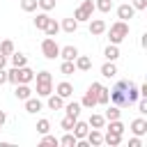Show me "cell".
Instances as JSON below:
<instances>
[{"mask_svg": "<svg viewBox=\"0 0 147 147\" xmlns=\"http://www.w3.org/2000/svg\"><path fill=\"white\" fill-rule=\"evenodd\" d=\"M108 99L119 106V108H126V106H133L138 99H140V92L136 87V83L131 80H117L113 90H108Z\"/></svg>", "mask_w": 147, "mask_h": 147, "instance_id": "6da1fadb", "label": "cell"}, {"mask_svg": "<svg viewBox=\"0 0 147 147\" xmlns=\"http://www.w3.org/2000/svg\"><path fill=\"white\" fill-rule=\"evenodd\" d=\"M106 30H108V28H106ZM126 37H129V23H126V21H117V23L110 25V30H108L110 44H117V46H119Z\"/></svg>", "mask_w": 147, "mask_h": 147, "instance_id": "7a4b0ae2", "label": "cell"}, {"mask_svg": "<svg viewBox=\"0 0 147 147\" xmlns=\"http://www.w3.org/2000/svg\"><path fill=\"white\" fill-rule=\"evenodd\" d=\"M41 53H44V57H48V60L60 57V46H57V41H55L53 37H46V39L41 41Z\"/></svg>", "mask_w": 147, "mask_h": 147, "instance_id": "3957f363", "label": "cell"}, {"mask_svg": "<svg viewBox=\"0 0 147 147\" xmlns=\"http://www.w3.org/2000/svg\"><path fill=\"white\" fill-rule=\"evenodd\" d=\"M92 11H94V2H92V0H85V2L74 11V18H76L78 23H80V21H90V18H92Z\"/></svg>", "mask_w": 147, "mask_h": 147, "instance_id": "277c9868", "label": "cell"}, {"mask_svg": "<svg viewBox=\"0 0 147 147\" xmlns=\"http://www.w3.org/2000/svg\"><path fill=\"white\" fill-rule=\"evenodd\" d=\"M90 90L94 92V96H96V103H101V106H106L110 99H108V87H103L101 83H92L90 85Z\"/></svg>", "mask_w": 147, "mask_h": 147, "instance_id": "5b68a950", "label": "cell"}, {"mask_svg": "<svg viewBox=\"0 0 147 147\" xmlns=\"http://www.w3.org/2000/svg\"><path fill=\"white\" fill-rule=\"evenodd\" d=\"M85 140H87L90 147H99V145H103V133H101V129H90L87 136H85Z\"/></svg>", "mask_w": 147, "mask_h": 147, "instance_id": "8992f818", "label": "cell"}, {"mask_svg": "<svg viewBox=\"0 0 147 147\" xmlns=\"http://www.w3.org/2000/svg\"><path fill=\"white\" fill-rule=\"evenodd\" d=\"M133 14H136V9H133L131 2H124V5L117 7V16H119V21H129V18H133Z\"/></svg>", "mask_w": 147, "mask_h": 147, "instance_id": "52a82bcc", "label": "cell"}, {"mask_svg": "<svg viewBox=\"0 0 147 147\" xmlns=\"http://www.w3.org/2000/svg\"><path fill=\"white\" fill-rule=\"evenodd\" d=\"M106 21H101V18H90V32L94 34V37H99V34H103L106 32Z\"/></svg>", "mask_w": 147, "mask_h": 147, "instance_id": "ba28073f", "label": "cell"}, {"mask_svg": "<svg viewBox=\"0 0 147 147\" xmlns=\"http://www.w3.org/2000/svg\"><path fill=\"white\" fill-rule=\"evenodd\" d=\"M131 131H133L136 136H145V133H147V119H145V117H136V119L131 122Z\"/></svg>", "mask_w": 147, "mask_h": 147, "instance_id": "9c48e42d", "label": "cell"}, {"mask_svg": "<svg viewBox=\"0 0 147 147\" xmlns=\"http://www.w3.org/2000/svg\"><path fill=\"white\" fill-rule=\"evenodd\" d=\"M71 131H74V136H76L78 140H83V138L87 136V131H90V124H87V122H80V119H76Z\"/></svg>", "mask_w": 147, "mask_h": 147, "instance_id": "30bf717a", "label": "cell"}, {"mask_svg": "<svg viewBox=\"0 0 147 147\" xmlns=\"http://www.w3.org/2000/svg\"><path fill=\"white\" fill-rule=\"evenodd\" d=\"M14 94H16V99L25 101L28 96H32V90H30V85H28V83H16V90H14Z\"/></svg>", "mask_w": 147, "mask_h": 147, "instance_id": "8fae6325", "label": "cell"}, {"mask_svg": "<svg viewBox=\"0 0 147 147\" xmlns=\"http://www.w3.org/2000/svg\"><path fill=\"white\" fill-rule=\"evenodd\" d=\"M74 64H76L78 71H90V69H92V60H90L87 55H76Z\"/></svg>", "mask_w": 147, "mask_h": 147, "instance_id": "7c38bea8", "label": "cell"}, {"mask_svg": "<svg viewBox=\"0 0 147 147\" xmlns=\"http://www.w3.org/2000/svg\"><path fill=\"white\" fill-rule=\"evenodd\" d=\"M34 80V71L25 64V67H18V83H32Z\"/></svg>", "mask_w": 147, "mask_h": 147, "instance_id": "4fadbf2b", "label": "cell"}, {"mask_svg": "<svg viewBox=\"0 0 147 147\" xmlns=\"http://www.w3.org/2000/svg\"><path fill=\"white\" fill-rule=\"evenodd\" d=\"M55 92H57L62 99H69V96L74 94V85H71V83H67V80H62V83H57Z\"/></svg>", "mask_w": 147, "mask_h": 147, "instance_id": "5bb4252c", "label": "cell"}, {"mask_svg": "<svg viewBox=\"0 0 147 147\" xmlns=\"http://www.w3.org/2000/svg\"><path fill=\"white\" fill-rule=\"evenodd\" d=\"M94 106H99V103H96V96H94V92H92V90L87 87V92H85V96L80 99V108H90V110H92Z\"/></svg>", "mask_w": 147, "mask_h": 147, "instance_id": "9a60e30c", "label": "cell"}, {"mask_svg": "<svg viewBox=\"0 0 147 147\" xmlns=\"http://www.w3.org/2000/svg\"><path fill=\"white\" fill-rule=\"evenodd\" d=\"M46 99H48V108H51V110H60V108H64V99H62L60 94H53V92H51Z\"/></svg>", "mask_w": 147, "mask_h": 147, "instance_id": "2e32d148", "label": "cell"}, {"mask_svg": "<svg viewBox=\"0 0 147 147\" xmlns=\"http://www.w3.org/2000/svg\"><path fill=\"white\" fill-rule=\"evenodd\" d=\"M103 57H106L108 62H115V60L119 57V48H117V44H108L106 51H103Z\"/></svg>", "mask_w": 147, "mask_h": 147, "instance_id": "e0dca14e", "label": "cell"}, {"mask_svg": "<svg viewBox=\"0 0 147 147\" xmlns=\"http://www.w3.org/2000/svg\"><path fill=\"white\" fill-rule=\"evenodd\" d=\"M41 106H44V103H41L37 96H28V99H25V110H28V113H39Z\"/></svg>", "mask_w": 147, "mask_h": 147, "instance_id": "ac0fdd59", "label": "cell"}, {"mask_svg": "<svg viewBox=\"0 0 147 147\" xmlns=\"http://www.w3.org/2000/svg\"><path fill=\"white\" fill-rule=\"evenodd\" d=\"M76 55H78V48L76 46H62L60 48V57L62 60H76Z\"/></svg>", "mask_w": 147, "mask_h": 147, "instance_id": "d6986e66", "label": "cell"}, {"mask_svg": "<svg viewBox=\"0 0 147 147\" xmlns=\"http://www.w3.org/2000/svg\"><path fill=\"white\" fill-rule=\"evenodd\" d=\"M101 76H103V78H115V76H117L115 62H108V60H106V64L101 67Z\"/></svg>", "mask_w": 147, "mask_h": 147, "instance_id": "ffe728a7", "label": "cell"}, {"mask_svg": "<svg viewBox=\"0 0 147 147\" xmlns=\"http://www.w3.org/2000/svg\"><path fill=\"white\" fill-rule=\"evenodd\" d=\"M44 32H46V37H55V34L60 32V23H57L55 18H48V23H46Z\"/></svg>", "mask_w": 147, "mask_h": 147, "instance_id": "44dd1931", "label": "cell"}, {"mask_svg": "<svg viewBox=\"0 0 147 147\" xmlns=\"http://www.w3.org/2000/svg\"><path fill=\"white\" fill-rule=\"evenodd\" d=\"M106 106H108V103H106ZM103 117H106V122H110V119H119V117H122L119 106H115V103H113V106H108V110H106V115H103Z\"/></svg>", "mask_w": 147, "mask_h": 147, "instance_id": "7402d4cb", "label": "cell"}, {"mask_svg": "<svg viewBox=\"0 0 147 147\" xmlns=\"http://www.w3.org/2000/svg\"><path fill=\"white\" fill-rule=\"evenodd\" d=\"M87 124H90V129H103L106 126V117L103 115H90Z\"/></svg>", "mask_w": 147, "mask_h": 147, "instance_id": "603a6c76", "label": "cell"}, {"mask_svg": "<svg viewBox=\"0 0 147 147\" xmlns=\"http://www.w3.org/2000/svg\"><path fill=\"white\" fill-rule=\"evenodd\" d=\"M60 28H62L64 32H69V34H71V32H76V30H78V21H76L74 16H71V18H64Z\"/></svg>", "mask_w": 147, "mask_h": 147, "instance_id": "cb8c5ba5", "label": "cell"}, {"mask_svg": "<svg viewBox=\"0 0 147 147\" xmlns=\"http://www.w3.org/2000/svg\"><path fill=\"white\" fill-rule=\"evenodd\" d=\"M64 110H67V115H69V117L78 119V115H80V103H78V101H71V103H67V106H64Z\"/></svg>", "mask_w": 147, "mask_h": 147, "instance_id": "d4e9b609", "label": "cell"}, {"mask_svg": "<svg viewBox=\"0 0 147 147\" xmlns=\"http://www.w3.org/2000/svg\"><path fill=\"white\" fill-rule=\"evenodd\" d=\"M103 142H106V145H110V147H117V145L122 142V136H119V133H113V131H108V133L103 136Z\"/></svg>", "mask_w": 147, "mask_h": 147, "instance_id": "484cf974", "label": "cell"}, {"mask_svg": "<svg viewBox=\"0 0 147 147\" xmlns=\"http://www.w3.org/2000/svg\"><path fill=\"white\" fill-rule=\"evenodd\" d=\"M76 142H78V138H76L71 131H67V133L60 138V145H62V147H76Z\"/></svg>", "mask_w": 147, "mask_h": 147, "instance_id": "4316f807", "label": "cell"}, {"mask_svg": "<svg viewBox=\"0 0 147 147\" xmlns=\"http://www.w3.org/2000/svg\"><path fill=\"white\" fill-rule=\"evenodd\" d=\"M48 18H51V16H48V11L37 14V16H34V28H37V30H44V28H46V23H48Z\"/></svg>", "mask_w": 147, "mask_h": 147, "instance_id": "83f0119b", "label": "cell"}, {"mask_svg": "<svg viewBox=\"0 0 147 147\" xmlns=\"http://www.w3.org/2000/svg\"><path fill=\"white\" fill-rule=\"evenodd\" d=\"M76 71V64H74V60H62V64H60V74H64V76H71Z\"/></svg>", "mask_w": 147, "mask_h": 147, "instance_id": "f1b7e54d", "label": "cell"}, {"mask_svg": "<svg viewBox=\"0 0 147 147\" xmlns=\"http://www.w3.org/2000/svg\"><path fill=\"white\" fill-rule=\"evenodd\" d=\"M9 57H11V64H14V67H25V64H28V57H25L23 53H16V51H14Z\"/></svg>", "mask_w": 147, "mask_h": 147, "instance_id": "f546056e", "label": "cell"}, {"mask_svg": "<svg viewBox=\"0 0 147 147\" xmlns=\"http://www.w3.org/2000/svg\"><path fill=\"white\" fill-rule=\"evenodd\" d=\"M53 92V83H37V96H48Z\"/></svg>", "mask_w": 147, "mask_h": 147, "instance_id": "4dcf8cb0", "label": "cell"}, {"mask_svg": "<svg viewBox=\"0 0 147 147\" xmlns=\"http://www.w3.org/2000/svg\"><path fill=\"white\" fill-rule=\"evenodd\" d=\"M94 9H99V11L108 14V11L113 9V0H96V2H94Z\"/></svg>", "mask_w": 147, "mask_h": 147, "instance_id": "1f68e13d", "label": "cell"}, {"mask_svg": "<svg viewBox=\"0 0 147 147\" xmlns=\"http://www.w3.org/2000/svg\"><path fill=\"white\" fill-rule=\"evenodd\" d=\"M108 131H113V133H124V124L119 122V119H110V124H108Z\"/></svg>", "mask_w": 147, "mask_h": 147, "instance_id": "d6a6232c", "label": "cell"}, {"mask_svg": "<svg viewBox=\"0 0 147 147\" xmlns=\"http://www.w3.org/2000/svg\"><path fill=\"white\" fill-rule=\"evenodd\" d=\"M0 53H2V55H11V53H14V41L5 39V41L0 44Z\"/></svg>", "mask_w": 147, "mask_h": 147, "instance_id": "836d02e7", "label": "cell"}, {"mask_svg": "<svg viewBox=\"0 0 147 147\" xmlns=\"http://www.w3.org/2000/svg\"><path fill=\"white\" fill-rule=\"evenodd\" d=\"M34 78H37V83H53L51 71H39V74H34Z\"/></svg>", "mask_w": 147, "mask_h": 147, "instance_id": "e575fe53", "label": "cell"}, {"mask_svg": "<svg viewBox=\"0 0 147 147\" xmlns=\"http://www.w3.org/2000/svg\"><path fill=\"white\" fill-rule=\"evenodd\" d=\"M48 131H51V122H48V119H39V122H37V133L44 136V133H48Z\"/></svg>", "mask_w": 147, "mask_h": 147, "instance_id": "d590c367", "label": "cell"}, {"mask_svg": "<svg viewBox=\"0 0 147 147\" xmlns=\"http://www.w3.org/2000/svg\"><path fill=\"white\" fill-rule=\"evenodd\" d=\"M37 7H41V11H51L55 9V0H37Z\"/></svg>", "mask_w": 147, "mask_h": 147, "instance_id": "8d00e7d4", "label": "cell"}, {"mask_svg": "<svg viewBox=\"0 0 147 147\" xmlns=\"http://www.w3.org/2000/svg\"><path fill=\"white\" fill-rule=\"evenodd\" d=\"M7 83H18V67H11L9 71H7Z\"/></svg>", "mask_w": 147, "mask_h": 147, "instance_id": "74e56055", "label": "cell"}, {"mask_svg": "<svg viewBox=\"0 0 147 147\" xmlns=\"http://www.w3.org/2000/svg\"><path fill=\"white\" fill-rule=\"evenodd\" d=\"M41 145H55V147H57L60 140H57L55 136H51V133H44V136H41Z\"/></svg>", "mask_w": 147, "mask_h": 147, "instance_id": "f35d334b", "label": "cell"}, {"mask_svg": "<svg viewBox=\"0 0 147 147\" xmlns=\"http://www.w3.org/2000/svg\"><path fill=\"white\" fill-rule=\"evenodd\" d=\"M21 9L23 11H34L37 9V0H21Z\"/></svg>", "mask_w": 147, "mask_h": 147, "instance_id": "ab89813d", "label": "cell"}, {"mask_svg": "<svg viewBox=\"0 0 147 147\" xmlns=\"http://www.w3.org/2000/svg\"><path fill=\"white\" fill-rule=\"evenodd\" d=\"M74 122H76V119H74V117H69V115H67V117H64V119H62V122H60V126H62V129H64V131H71V129H74Z\"/></svg>", "mask_w": 147, "mask_h": 147, "instance_id": "60d3db41", "label": "cell"}, {"mask_svg": "<svg viewBox=\"0 0 147 147\" xmlns=\"http://www.w3.org/2000/svg\"><path fill=\"white\" fill-rule=\"evenodd\" d=\"M133 9H147V0H131Z\"/></svg>", "mask_w": 147, "mask_h": 147, "instance_id": "b9f144b4", "label": "cell"}, {"mask_svg": "<svg viewBox=\"0 0 147 147\" xmlns=\"http://www.w3.org/2000/svg\"><path fill=\"white\" fill-rule=\"evenodd\" d=\"M142 142H140V136H136V138H131L129 140V147H140Z\"/></svg>", "mask_w": 147, "mask_h": 147, "instance_id": "7bdbcfd3", "label": "cell"}, {"mask_svg": "<svg viewBox=\"0 0 147 147\" xmlns=\"http://www.w3.org/2000/svg\"><path fill=\"white\" fill-rule=\"evenodd\" d=\"M5 83H7V71L0 69V85H5Z\"/></svg>", "mask_w": 147, "mask_h": 147, "instance_id": "ee69618b", "label": "cell"}, {"mask_svg": "<svg viewBox=\"0 0 147 147\" xmlns=\"http://www.w3.org/2000/svg\"><path fill=\"white\" fill-rule=\"evenodd\" d=\"M5 64H7V55L0 53V69H5Z\"/></svg>", "mask_w": 147, "mask_h": 147, "instance_id": "f6af8a7d", "label": "cell"}, {"mask_svg": "<svg viewBox=\"0 0 147 147\" xmlns=\"http://www.w3.org/2000/svg\"><path fill=\"white\" fill-rule=\"evenodd\" d=\"M7 122V115H5V110H0V126Z\"/></svg>", "mask_w": 147, "mask_h": 147, "instance_id": "bcb514c9", "label": "cell"}, {"mask_svg": "<svg viewBox=\"0 0 147 147\" xmlns=\"http://www.w3.org/2000/svg\"><path fill=\"white\" fill-rule=\"evenodd\" d=\"M0 131H2V126H0Z\"/></svg>", "mask_w": 147, "mask_h": 147, "instance_id": "7dc6e473", "label": "cell"}]
</instances>
